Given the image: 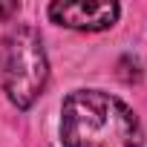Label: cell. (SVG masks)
Wrapping results in <instances>:
<instances>
[{"mask_svg": "<svg viewBox=\"0 0 147 147\" xmlns=\"http://www.w3.org/2000/svg\"><path fill=\"white\" fill-rule=\"evenodd\" d=\"M118 3H98V0H78V3H69V0H61V3L49 6V18L61 26L69 29H87V32H98L107 29L118 20Z\"/></svg>", "mask_w": 147, "mask_h": 147, "instance_id": "3957f363", "label": "cell"}, {"mask_svg": "<svg viewBox=\"0 0 147 147\" xmlns=\"http://www.w3.org/2000/svg\"><path fill=\"white\" fill-rule=\"evenodd\" d=\"M18 12V3H0V20H6Z\"/></svg>", "mask_w": 147, "mask_h": 147, "instance_id": "277c9868", "label": "cell"}, {"mask_svg": "<svg viewBox=\"0 0 147 147\" xmlns=\"http://www.w3.org/2000/svg\"><path fill=\"white\" fill-rule=\"evenodd\" d=\"M49 78V63L43 40L32 26H18L6 38V63H3V90L18 110H29L43 92Z\"/></svg>", "mask_w": 147, "mask_h": 147, "instance_id": "7a4b0ae2", "label": "cell"}, {"mask_svg": "<svg viewBox=\"0 0 147 147\" xmlns=\"http://www.w3.org/2000/svg\"><path fill=\"white\" fill-rule=\"evenodd\" d=\"M63 147H141L136 113L101 90H78L61 110Z\"/></svg>", "mask_w": 147, "mask_h": 147, "instance_id": "6da1fadb", "label": "cell"}]
</instances>
